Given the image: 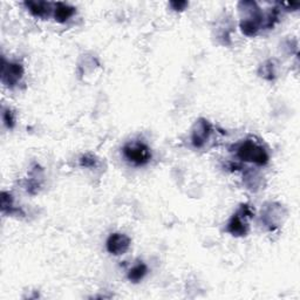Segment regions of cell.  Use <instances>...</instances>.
I'll return each mask as SVG.
<instances>
[{
    "instance_id": "obj_1",
    "label": "cell",
    "mask_w": 300,
    "mask_h": 300,
    "mask_svg": "<svg viewBox=\"0 0 300 300\" xmlns=\"http://www.w3.org/2000/svg\"><path fill=\"white\" fill-rule=\"evenodd\" d=\"M237 156L244 162L264 166L269 162V154L262 145L253 141H245L237 148Z\"/></svg>"
},
{
    "instance_id": "obj_2",
    "label": "cell",
    "mask_w": 300,
    "mask_h": 300,
    "mask_svg": "<svg viewBox=\"0 0 300 300\" xmlns=\"http://www.w3.org/2000/svg\"><path fill=\"white\" fill-rule=\"evenodd\" d=\"M253 217V211L252 209L250 208V205L244 204L241 206L239 211L236 213V215L232 216L230 222L228 223L227 231L232 236H236V237H242V236H245L248 234V224H246L245 219L252 218Z\"/></svg>"
},
{
    "instance_id": "obj_3",
    "label": "cell",
    "mask_w": 300,
    "mask_h": 300,
    "mask_svg": "<svg viewBox=\"0 0 300 300\" xmlns=\"http://www.w3.org/2000/svg\"><path fill=\"white\" fill-rule=\"evenodd\" d=\"M123 155L135 166H144L152 160L150 149L142 142H131L124 145Z\"/></svg>"
},
{
    "instance_id": "obj_4",
    "label": "cell",
    "mask_w": 300,
    "mask_h": 300,
    "mask_svg": "<svg viewBox=\"0 0 300 300\" xmlns=\"http://www.w3.org/2000/svg\"><path fill=\"white\" fill-rule=\"evenodd\" d=\"M24 75V68L20 63L18 62H6L5 59H3L2 66V81L7 87H13Z\"/></svg>"
},
{
    "instance_id": "obj_5",
    "label": "cell",
    "mask_w": 300,
    "mask_h": 300,
    "mask_svg": "<svg viewBox=\"0 0 300 300\" xmlns=\"http://www.w3.org/2000/svg\"><path fill=\"white\" fill-rule=\"evenodd\" d=\"M212 133V126L209 121L199 119L196 121L194 129H192L191 142L195 148H202L208 142L210 135Z\"/></svg>"
},
{
    "instance_id": "obj_6",
    "label": "cell",
    "mask_w": 300,
    "mask_h": 300,
    "mask_svg": "<svg viewBox=\"0 0 300 300\" xmlns=\"http://www.w3.org/2000/svg\"><path fill=\"white\" fill-rule=\"evenodd\" d=\"M107 250L114 256H120L126 253L130 248V239L123 234L110 235L106 243Z\"/></svg>"
},
{
    "instance_id": "obj_7",
    "label": "cell",
    "mask_w": 300,
    "mask_h": 300,
    "mask_svg": "<svg viewBox=\"0 0 300 300\" xmlns=\"http://www.w3.org/2000/svg\"><path fill=\"white\" fill-rule=\"evenodd\" d=\"M75 13V9L73 6L70 5H67V4H63V3H58L55 5V9H54V18L56 21H59V23H65L69 19V18H72Z\"/></svg>"
},
{
    "instance_id": "obj_8",
    "label": "cell",
    "mask_w": 300,
    "mask_h": 300,
    "mask_svg": "<svg viewBox=\"0 0 300 300\" xmlns=\"http://www.w3.org/2000/svg\"><path fill=\"white\" fill-rule=\"evenodd\" d=\"M25 6L27 7V10L30 11L34 17L38 18H44L48 16L49 7H51L48 3L45 2H26L25 3Z\"/></svg>"
},
{
    "instance_id": "obj_9",
    "label": "cell",
    "mask_w": 300,
    "mask_h": 300,
    "mask_svg": "<svg viewBox=\"0 0 300 300\" xmlns=\"http://www.w3.org/2000/svg\"><path fill=\"white\" fill-rule=\"evenodd\" d=\"M147 272V266H145L143 263H140L137 264V265H135L133 269L129 271V273H128V279L133 281V283H138V281L143 279Z\"/></svg>"
},
{
    "instance_id": "obj_10",
    "label": "cell",
    "mask_w": 300,
    "mask_h": 300,
    "mask_svg": "<svg viewBox=\"0 0 300 300\" xmlns=\"http://www.w3.org/2000/svg\"><path fill=\"white\" fill-rule=\"evenodd\" d=\"M2 209H3V212H9V213L14 212L12 196L7 194V192H3L2 195Z\"/></svg>"
},
{
    "instance_id": "obj_11",
    "label": "cell",
    "mask_w": 300,
    "mask_h": 300,
    "mask_svg": "<svg viewBox=\"0 0 300 300\" xmlns=\"http://www.w3.org/2000/svg\"><path fill=\"white\" fill-rule=\"evenodd\" d=\"M260 74H262L263 78L267 79V80H272L274 78V70H273V65L271 61L264 63V65L260 67Z\"/></svg>"
},
{
    "instance_id": "obj_12",
    "label": "cell",
    "mask_w": 300,
    "mask_h": 300,
    "mask_svg": "<svg viewBox=\"0 0 300 300\" xmlns=\"http://www.w3.org/2000/svg\"><path fill=\"white\" fill-rule=\"evenodd\" d=\"M3 121L7 128H13L14 126V115L12 110L3 109Z\"/></svg>"
},
{
    "instance_id": "obj_13",
    "label": "cell",
    "mask_w": 300,
    "mask_h": 300,
    "mask_svg": "<svg viewBox=\"0 0 300 300\" xmlns=\"http://www.w3.org/2000/svg\"><path fill=\"white\" fill-rule=\"evenodd\" d=\"M80 163H81V166L85 167V168H93V167L96 166V160L93 156L86 155V156L81 157Z\"/></svg>"
},
{
    "instance_id": "obj_14",
    "label": "cell",
    "mask_w": 300,
    "mask_h": 300,
    "mask_svg": "<svg viewBox=\"0 0 300 300\" xmlns=\"http://www.w3.org/2000/svg\"><path fill=\"white\" fill-rule=\"evenodd\" d=\"M170 6L173 7V10L175 11H183L185 10V7L188 6L187 2H171Z\"/></svg>"
}]
</instances>
